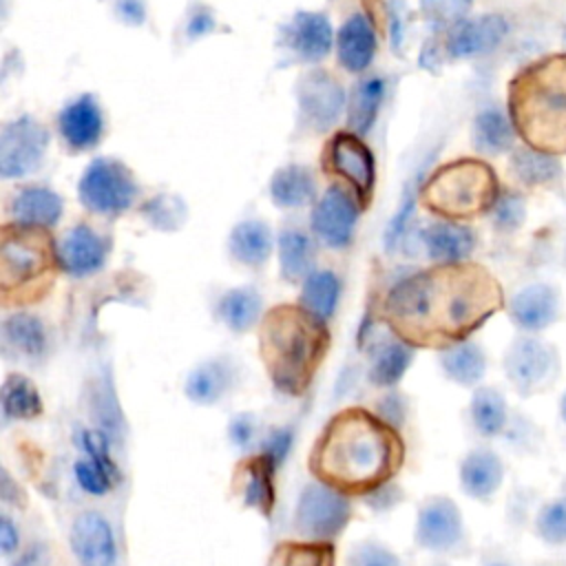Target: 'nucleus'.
<instances>
[{
	"label": "nucleus",
	"mask_w": 566,
	"mask_h": 566,
	"mask_svg": "<svg viewBox=\"0 0 566 566\" xmlns=\"http://www.w3.org/2000/svg\"><path fill=\"white\" fill-rule=\"evenodd\" d=\"M407 458L402 431L371 407H345L327 418L310 453V475L349 497L396 480Z\"/></svg>",
	"instance_id": "obj_2"
},
{
	"label": "nucleus",
	"mask_w": 566,
	"mask_h": 566,
	"mask_svg": "<svg viewBox=\"0 0 566 566\" xmlns=\"http://www.w3.org/2000/svg\"><path fill=\"white\" fill-rule=\"evenodd\" d=\"M378 51L376 27L369 15L352 13L336 31V57L347 73H365Z\"/></svg>",
	"instance_id": "obj_32"
},
{
	"label": "nucleus",
	"mask_w": 566,
	"mask_h": 566,
	"mask_svg": "<svg viewBox=\"0 0 566 566\" xmlns=\"http://www.w3.org/2000/svg\"><path fill=\"white\" fill-rule=\"evenodd\" d=\"M75 444L80 451L73 462V478L77 486L93 497L113 493L124 478L111 453L113 440L97 427H80L75 431Z\"/></svg>",
	"instance_id": "obj_14"
},
{
	"label": "nucleus",
	"mask_w": 566,
	"mask_h": 566,
	"mask_svg": "<svg viewBox=\"0 0 566 566\" xmlns=\"http://www.w3.org/2000/svg\"><path fill=\"white\" fill-rule=\"evenodd\" d=\"M528 533L551 551H566V475L553 495L539 500Z\"/></svg>",
	"instance_id": "obj_38"
},
{
	"label": "nucleus",
	"mask_w": 566,
	"mask_h": 566,
	"mask_svg": "<svg viewBox=\"0 0 566 566\" xmlns=\"http://www.w3.org/2000/svg\"><path fill=\"white\" fill-rule=\"evenodd\" d=\"M270 201L281 210H298L305 206H314L318 199L316 177L303 164H285L274 170L270 186Z\"/></svg>",
	"instance_id": "obj_35"
},
{
	"label": "nucleus",
	"mask_w": 566,
	"mask_h": 566,
	"mask_svg": "<svg viewBox=\"0 0 566 566\" xmlns=\"http://www.w3.org/2000/svg\"><path fill=\"white\" fill-rule=\"evenodd\" d=\"M533 566H566V557H548V559H535Z\"/></svg>",
	"instance_id": "obj_61"
},
{
	"label": "nucleus",
	"mask_w": 566,
	"mask_h": 566,
	"mask_svg": "<svg viewBox=\"0 0 566 566\" xmlns=\"http://www.w3.org/2000/svg\"><path fill=\"white\" fill-rule=\"evenodd\" d=\"M241 360L232 354L219 352L195 363L181 385L184 398L195 407H217L241 382Z\"/></svg>",
	"instance_id": "obj_18"
},
{
	"label": "nucleus",
	"mask_w": 566,
	"mask_h": 566,
	"mask_svg": "<svg viewBox=\"0 0 566 566\" xmlns=\"http://www.w3.org/2000/svg\"><path fill=\"white\" fill-rule=\"evenodd\" d=\"M0 497L9 506H24V502H27L24 493L20 491V484L13 482V478L9 475L7 469H2V478H0Z\"/></svg>",
	"instance_id": "obj_59"
},
{
	"label": "nucleus",
	"mask_w": 566,
	"mask_h": 566,
	"mask_svg": "<svg viewBox=\"0 0 566 566\" xmlns=\"http://www.w3.org/2000/svg\"><path fill=\"white\" fill-rule=\"evenodd\" d=\"M511 172L522 186L537 188V186H548L557 181L562 175V164L557 155L524 146L513 153Z\"/></svg>",
	"instance_id": "obj_43"
},
{
	"label": "nucleus",
	"mask_w": 566,
	"mask_h": 566,
	"mask_svg": "<svg viewBox=\"0 0 566 566\" xmlns=\"http://www.w3.org/2000/svg\"><path fill=\"white\" fill-rule=\"evenodd\" d=\"M325 166L332 175L345 181L363 208L369 206L376 188V157L360 135L354 130L332 135L325 150Z\"/></svg>",
	"instance_id": "obj_16"
},
{
	"label": "nucleus",
	"mask_w": 566,
	"mask_h": 566,
	"mask_svg": "<svg viewBox=\"0 0 566 566\" xmlns=\"http://www.w3.org/2000/svg\"><path fill=\"white\" fill-rule=\"evenodd\" d=\"M259 358L276 394L301 398L314 385L332 347L329 323L298 303L265 310L256 327Z\"/></svg>",
	"instance_id": "obj_3"
},
{
	"label": "nucleus",
	"mask_w": 566,
	"mask_h": 566,
	"mask_svg": "<svg viewBox=\"0 0 566 566\" xmlns=\"http://www.w3.org/2000/svg\"><path fill=\"white\" fill-rule=\"evenodd\" d=\"M113 241L91 223H73L55 239V256L60 274L71 279H88L99 274L111 259Z\"/></svg>",
	"instance_id": "obj_17"
},
{
	"label": "nucleus",
	"mask_w": 566,
	"mask_h": 566,
	"mask_svg": "<svg viewBox=\"0 0 566 566\" xmlns=\"http://www.w3.org/2000/svg\"><path fill=\"white\" fill-rule=\"evenodd\" d=\"M343 566H405L402 557L378 537H363L354 542L343 559Z\"/></svg>",
	"instance_id": "obj_48"
},
{
	"label": "nucleus",
	"mask_w": 566,
	"mask_h": 566,
	"mask_svg": "<svg viewBox=\"0 0 566 566\" xmlns=\"http://www.w3.org/2000/svg\"><path fill=\"white\" fill-rule=\"evenodd\" d=\"M49 150V130L33 115H20L0 130V177L24 179L40 170Z\"/></svg>",
	"instance_id": "obj_13"
},
{
	"label": "nucleus",
	"mask_w": 566,
	"mask_h": 566,
	"mask_svg": "<svg viewBox=\"0 0 566 566\" xmlns=\"http://www.w3.org/2000/svg\"><path fill=\"white\" fill-rule=\"evenodd\" d=\"M57 135L71 153L93 150L106 130L102 104L93 93H82L66 102L57 113Z\"/></svg>",
	"instance_id": "obj_24"
},
{
	"label": "nucleus",
	"mask_w": 566,
	"mask_h": 566,
	"mask_svg": "<svg viewBox=\"0 0 566 566\" xmlns=\"http://www.w3.org/2000/svg\"><path fill=\"white\" fill-rule=\"evenodd\" d=\"M371 409L376 411V416H380L385 422H389L391 427H396L398 431H402L407 418H409V396L398 389V387H391V389H382Z\"/></svg>",
	"instance_id": "obj_52"
},
{
	"label": "nucleus",
	"mask_w": 566,
	"mask_h": 566,
	"mask_svg": "<svg viewBox=\"0 0 566 566\" xmlns=\"http://www.w3.org/2000/svg\"><path fill=\"white\" fill-rule=\"evenodd\" d=\"M265 566H336V546L298 537L283 539L270 551Z\"/></svg>",
	"instance_id": "obj_42"
},
{
	"label": "nucleus",
	"mask_w": 566,
	"mask_h": 566,
	"mask_svg": "<svg viewBox=\"0 0 566 566\" xmlns=\"http://www.w3.org/2000/svg\"><path fill=\"white\" fill-rule=\"evenodd\" d=\"M214 29H217L214 13L208 7H203V4L195 7V11L188 15V27H186L188 38L190 40H199V38L212 33Z\"/></svg>",
	"instance_id": "obj_57"
},
{
	"label": "nucleus",
	"mask_w": 566,
	"mask_h": 566,
	"mask_svg": "<svg viewBox=\"0 0 566 566\" xmlns=\"http://www.w3.org/2000/svg\"><path fill=\"white\" fill-rule=\"evenodd\" d=\"M296 106L307 130L327 133L347 113V93L332 73L312 69L296 82Z\"/></svg>",
	"instance_id": "obj_15"
},
{
	"label": "nucleus",
	"mask_w": 566,
	"mask_h": 566,
	"mask_svg": "<svg viewBox=\"0 0 566 566\" xmlns=\"http://www.w3.org/2000/svg\"><path fill=\"white\" fill-rule=\"evenodd\" d=\"M46 559V548L40 542H31L29 546L20 548L11 557V566H42Z\"/></svg>",
	"instance_id": "obj_58"
},
{
	"label": "nucleus",
	"mask_w": 566,
	"mask_h": 566,
	"mask_svg": "<svg viewBox=\"0 0 566 566\" xmlns=\"http://www.w3.org/2000/svg\"><path fill=\"white\" fill-rule=\"evenodd\" d=\"M60 274L51 230L7 221L0 230V296L4 310L42 301Z\"/></svg>",
	"instance_id": "obj_5"
},
{
	"label": "nucleus",
	"mask_w": 566,
	"mask_h": 566,
	"mask_svg": "<svg viewBox=\"0 0 566 566\" xmlns=\"http://www.w3.org/2000/svg\"><path fill=\"white\" fill-rule=\"evenodd\" d=\"M497 442L517 458H537L546 449V433L544 427L535 422L526 411L513 407L509 424Z\"/></svg>",
	"instance_id": "obj_41"
},
{
	"label": "nucleus",
	"mask_w": 566,
	"mask_h": 566,
	"mask_svg": "<svg viewBox=\"0 0 566 566\" xmlns=\"http://www.w3.org/2000/svg\"><path fill=\"white\" fill-rule=\"evenodd\" d=\"M385 99V80L380 75H367L347 95V126L356 135L365 137L380 113Z\"/></svg>",
	"instance_id": "obj_39"
},
{
	"label": "nucleus",
	"mask_w": 566,
	"mask_h": 566,
	"mask_svg": "<svg viewBox=\"0 0 566 566\" xmlns=\"http://www.w3.org/2000/svg\"><path fill=\"white\" fill-rule=\"evenodd\" d=\"M365 352V378L376 389L398 387L405 374L411 369L418 349L387 329L380 338H369Z\"/></svg>",
	"instance_id": "obj_25"
},
{
	"label": "nucleus",
	"mask_w": 566,
	"mask_h": 566,
	"mask_svg": "<svg viewBox=\"0 0 566 566\" xmlns=\"http://www.w3.org/2000/svg\"><path fill=\"white\" fill-rule=\"evenodd\" d=\"M265 314L263 294L254 285H234L223 290L212 303L214 321L230 334L243 336L259 327Z\"/></svg>",
	"instance_id": "obj_31"
},
{
	"label": "nucleus",
	"mask_w": 566,
	"mask_h": 566,
	"mask_svg": "<svg viewBox=\"0 0 566 566\" xmlns=\"http://www.w3.org/2000/svg\"><path fill=\"white\" fill-rule=\"evenodd\" d=\"M427 175H429L427 166H420L405 181L402 195L398 199V208H396L394 217L387 221L385 232H382V248H385L387 254H394V252H398L405 245V241L409 237V226H411L413 208L420 201V188H422Z\"/></svg>",
	"instance_id": "obj_40"
},
{
	"label": "nucleus",
	"mask_w": 566,
	"mask_h": 566,
	"mask_svg": "<svg viewBox=\"0 0 566 566\" xmlns=\"http://www.w3.org/2000/svg\"><path fill=\"white\" fill-rule=\"evenodd\" d=\"M2 354L9 360L24 365H42L53 349V338L46 321L29 307L9 310L0 323Z\"/></svg>",
	"instance_id": "obj_20"
},
{
	"label": "nucleus",
	"mask_w": 566,
	"mask_h": 566,
	"mask_svg": "<svg viewBox=\"0 0 566 566\" xmlns=\"http://www.w3.org/2000/svg\"><path fill=\"white\" fill-rule=\"evenodd\" d=\"M422 18L433 29H451L464 20L471 11L473 0H418Z\"/></svg>",
	"instance_id": "obj_50"
},
{
	"label": "nucleus",
	"mask_w": 566,
	"mask_h": 566,
	"mask_svg": "<svg viewBox=\"0 0 566 566\" xmlns=\"http://www.w3.org/2000/svg\"><path fill=\"white\" fill-rule=\"evenodd\" d=\"M69 548L77 566H119L113 522L99 509H82L69 526Z\"/></svg>",
	"instance_id": "obj_19"
},
{
	"label": "nucleus",
	"mask_w": 566,
	"mask_h": 566,
	"mask_svg": "<svg viewBox=\"0 0 566 566\" xmlns=\"http://www.w3.org/2000/svg\"><path fill=\"white\" fill-rule=\"evenodd\" d=\"M413 544L416 548L442 559H467L478 553L462 509L444 493H431L418 502Z\"/></svg>",
	"instance_id": "obj_8"
},
{
	"label": "nucleus",
	"mask_w": 566,
	"mask_h": 566,
	"mask_svg": "<svg viewBox=\"0 0 566 566\" xmlns=\"http://www.w3.org/2000/svg\"><path fill=\"white\" fill-rule=\"evenodd\" d=\"M276 473L279 467L261 451L245 453L232 471L230 486L239 504L259 513L268 522L276 509Z\"/></svg>",
	"instance_id": "obj_21"
},
{
	"label": "nucleus",
	"mask_w": 566,
	"mask_h": 566,
	"mask_svg": "<svg viewBox=\"0 0 566 566\" xmlns=\"http://www.w3.org/2000/svg\"><path fill=\"white\" fill-rule=\"evenodd\" d=\"M283 49L298 62L316 64L336 46L329 18L323 11H296L283 27Z\"/></svg>",
	"instance_id": "obj_23"
},
{
	"label": "nucleus",
	"mask_w": 566,
	"mask_h": 566,
	"mask_svg": "<svg viewBox=\"0 0 566 566\" xmlns=\"http://www.w3.org/2000/svg\"><path fill=\"white\" fill-rule=\"evenodd\" d=\"M363 210V203L347 186L332 184L312 206L310 232L314 234L318 245L343 252L356 239Z\"/></svg>",
	"instance_id": "obj_12"
},
{
	"label": "nucleus",
	"mask_w": 566,
	"mask_h": 566,
	"mask_svg": "<svg viewBox=\"0 0 566 566\" xmlns=\"http://www.w3.org/2000/svg\"><path fill=\"white\" fill-rule=\"evenodd\" d=\"M424 566H451L449 559H442V557H433L431 562H427Z\"/></svg>",
	"instance_id": "obj_62"
},
{
	"label": "nucleus",
	"mask_w": 566,
	"mask_h": 566,
	"mask_svg": "<svg viewBox=\"0 0 566 566\" xmlns=\"http://www.w3.org/2000/svg\"><path fill=\"white\" fill-rule=\"evenodd\" d=\"M502 188L484 159L462 157L431 170L420 188V203L438 219L471 221L489 214Z\"/></svg>",
	"instance_id": "obj_6"
},
{
	"label": "nucleus",
	"mask_w": 566,
	"mask_h": 566,
	"mask_svg": "<svg viewBox=\"0 0 566 566\" xmlns=\"http://www.w3.org/2000/svg\"><path fill=\"white\" fill-rule=\"evenodd\" d=\"M139 217L157 232H177L188 219V206L179 195L159 192L139 206Z\"/></svg>",
	"instance_id": "obj_45"
},
{
	"label": "nucleus",
	"mask_w": 566,
	"mask_h": 566,
	"mask_svg": "<svg viewBox=\"0 0 566 566\" xmlns=\"http://www.w3.org/2000/svg\"><path fill=\"white\" fill-rule=\"evenodd\" d=\"M506 290L478 261L431 263L396 276L376 305V321L416 349H442L475 336L497 312Z\"/></svg>",
	"instance_id": "obj_1"
},
{
	"label": "nucleus",
	"mask_w": 566,
	"mask_h": 566,
	"mask_svg": "<svg viewBox=\"0 0 566 566\" xmlns=\"http://www.w3.org/2000/svg\"><path fill=\"white\" fill-rule=\"evenodd\" d=\"M557 433H559L562 447L566 449V389L562 391L559 402H557Z\"/></svg>",
	"instance_id": "obj_60"
},
{
	"label": "nucleus",
	"mask_w": 566,
	"mask_h": 566,
	"mask_svg": "<svg viewBox=\"0 0 566 566\" xmlns=\"http://www.w3.org/2000/svg\"><path fill=\"white\" fill-rule=\"evenodd\" d=\"M478 566H533V562L522 559L504 544L486 542L478 548Z\"/></svg>",
	"instance_id": "obj_54"
},
{
	"label": "nucleus",
	"mask_w": 566,
	"mask_h": 566,
	"mask_svg": "<svg viewBox=\"0 0 566 566\" xmlns=\"http://www.w3.org/2000/svg\"><path fill=\"white\" fill-rule=\"evenodd\" d=\"M64 214V199L49 186L27 184L18 188L7 201V217L11 223L53 230Z\"/></svg>",
	"instance_id": "obj_29"
},
{
	"label": "nucleus",
	"mask_w": 566,
	"mask_h": 566,
	"mask_svg": "<svg viewBox=\"0 0 566 566\" xmlns=\"http://www.w3.org/2000/svg\"><path fill=\"white\" fill-rule=\"evenodd\" d=\"M226 250L237 265L261 270L276 252V234L272 232L270 223L259 217L241 219L228 232Z\"/></svg>",
	"instance_id": "obj_30"
},
{
	"label": "nucleus",
	"mask_w": 566,
	"mask_h": 566,
	"mask_svg": "<svg viewBox=\"0 0 566 566\" xmlns=\"http://www.w3.org/2000/svg\"><path fill=\"white\" fill-rule=\"evenodd\" d=\"M436 363L442 376L464 389H475L489 371V354L478 338H467L436 352Z\"/></svg>",
	"instance_id": "obj_33"
},
{
	"label": "nucleus",
	"mask_w": 566,
	"mask_h": 566,
	"mask_svg": "<svg viewBox=\"0 0 566 566\" xmlns=\"http://www.w3.org/2000/svg\"><path fill=\"white\" fill-rule=\"evenodd\" d=\"M489 219L497 234H515L526 221V199L520 192L502 190L489 212Z\"/></svg>",
	"instance_id": "obj_47"
},
{
	"label": "nucleus",
	"mask_w": 566,
	"mask_h": 566,
	"mask_svg": "<svg viewBox=\"0 0 566 566\" xmlns=\"http://www.w3.org/2000/svg\"><path fill=\"white\" fill-rule=\"evenodd\" d=\"M502 374L511 391L528 400L557 387L562 378V354L544 334L515 332L502 354Z\"/></svg>",
	"instance_id": "obj_7"
},
{
	"label": "nucleus",
	"mask_w": 566,
	"mask_h": 566,
	"mask_svg": "<svg viewBox=\"0 0 566 566\" xmlns=\"http://www.w3.org/2000/svg\"><path fill=\"white\" fill-rule=\"evenodd\" d=\"M509 33V24L497 13L464 18L447 29L444 49L453 60H469L491 53Z\"/></svg>",
	"instance_id": "obj_27"
},
{
	"label": "nucleus",
	"mask_w": 566,
	"mask_h": 566,
	"mask_svg": "<svg viewBox=\"0 0 566 566\" xmlns=\"http://www.w3.org/2000/svg\"><path fill=\"white\" fill-rule=\"evenodd\" d=\"M343 296V279L338 272L329 268H314L305 281L298 285L296 303L305 307L310 314L329 323L338 312Z\"/></svg>",
	"instance_id": "obj_37"
},
{
	"label": "nucleus",
	"mask_w": 566,
	"mask_h": 566,
	"mask_svg": "<svg viewBox=\"0 0 566 566\" xmlns=\"http://www.w3.org/2000/svg\"><path fill=\"white\" fill-rule=\"evenodd\" d=\"M418 243L429 263H462L473 259L478 234L467 221L436 219L418 232Z\"/></svg>",
	"instance_id": "obj_26"
},
{
	"label": "nucleus",
	"mask_w": 566,
	"mask_h": 566,
	"mask_svg": "<svg viewBox=\"0 0 566 566\" xmlns=\"http://www.w3.org/2000/svg\"><path fill=\"white\" fill-rule=\"evenodd\" d=\"M263 433H265V427L254 411H237L234 416H230L226 424L228 442L234 449H239L243 455L254 453L259 449Z\"/></svg>",
	"instance_id": "obj_49"
},
{
	"label": "nucleus",
	"mask_w": 566,
	"mask_h": 566,
	"mask_svg": "<svg viewBox=\"0 0 566 566\" xmlns=\"http://www.w3.org/2000/svg\"><path fill=\"white\" fill-rule=\"evenodd\" d=\"M44 413V400L38 385L20 374L11 371L4 376L0 387V416L4 424L31 422Z\"/></svg>",
	"instance_id": "obj_36"
},
{
	"label": "nucleus",
	"mask_w": 566,
	"mask_h": 566,
	"mask_svg": "<svg viewBox=\"0 0 566 566\" xmlns=\"http://www.w3.org/2000/svg\"><path fill=\"white\" fill-rule=\"evenodd\" d=\"M294 440H296V429L292 424H272V427H265V433L256 451L265 453L281 469L294 449Z\"/></svg>",
	"instance_id": "obj_51"
},
{
	"label": "nucleus",
	"mask_w": 566,
	"mask_h": 566,
	"mask_svg": "<svg viewBox=\"0 0 566 566\" xmlns=\"http://www.w3.org/2000/svg\"><path fill=\"white\" fill-rule=\"evenodd\" d=\"M504 314L515 332L544 334L566 321V303L559 283L539 274L520 279L506 290Z\"/></svg>",
	"instance_id": "obj_11"
},
{
	"label": "nucleus",
	"mask_w": 566,
	"mask_h": 566,
	"mask_svg": "<svg viewBox=\"0 0 566 566\" xmlns=\"http://www.w3.org/2000/svg\"><path fill=\"white\" fill-rule=\"evenodd\" d=\"M316 248L318 241L312 232L285 226L276 234V261L279 276L287 285H301L305 276L316 268Z\"/></svg>",
	"instance_id": "obj_34"
},
{
	"label": "nucleus",
	"mask_w": 566,
	"mask_h": 566,
	"mask_svg": "<svg viewBox=\"0 0 566 566\" xmlns=\"http://www.w3.org/2000/svg\"><path fill=\"white\" fill-rule=\"evenodd\" d=\"M354 515V497L312 478L294 502L292 533L307 542H336L349 526Z\"/></svg>",
	"instance_id": "obj_10"
},
{
	"label": "nucleus",
	"mask_w": 566,
	"mask_h": 566,
	"mask_svg": "<svg viewBox=\"0 0 566 566\" xmlns=\"http://www.w3.org/2000/svg\"><path fill=\"white\" fill-rule=\"evenodd\" d=\"M506 462L502 453L489 444L478 442L458 462V484L460 491L480 504H491L500 489L504 486Z\"/></svg>",
	"instance_id": "obj_22"
},
{
	"label": "nucleus",
	"mask_w": 566,
	"mask_h": 566,
	"mask_svg": "<svg viewBox=\"0 0 566 566\" xmlns=\"http://www.w3.org/2000/svg\"><path fill=\"white\" fill-rule=\"evenodd\" d=\"M135 172L115 157H95L77 181L82 208L102 219H117L139 201Z\"/></svg>",
	"instance_id": "obj_9"
},
{
	"label": "nucleus",
	"mask_w": 566,
	"mask_h": 566,
	"mask_svg": "<svg viewBox=\"0 0 566 566\" xmlns=\"http://www.w3.org/2000/svg\"><path fill=\"white\" fill-rule=\"evenodd\" d=\"M20 548H22L20 526L7 511H2V515H0V551L7 559H11Z\"/></svg>",
	"instance_id": "obj_56"
},
{
	"label": "nucleus",
	"mask_w": 566,
	"mask_h": 566,
	"mask_svg": "<svg viewBox=\"0 0 566 566\" xmlns=\"http://www.w3.org/2000/svg\"><path fill=\"white\" fill-rule=\"evenodd\" d=\"M407 500V493L402 491L400 484H396V480L369 491L367 495L360 497L363 506L374 513V515H387V513H394L402 502Z\"/></svg>",
	"instance_id": "obj_53"
},
{
	"label": "nucleus",
	"mask_w": 566,
	"mask_h": 566,
	"mask_svg": "<svg viewBox=\"0 0 566 566\" xmlns=\"http://www.w3.org/2000/svg\"><path fill=\"white\" fill-rule=\"evenodd\" d=\"M115 18L126 27H142L148 18L146 0H113Z\"/></svg>",
	"instance_id": "obj_55"
},
{
	"label": "nucleus",
	"mask_w": 566,
	"mask_h": 566,
	"mask_svg": "<svg viewBox=\"0 0 566 566\" xmlns=\"http://www.w3.org/2000/svg\"><path fill=\"white\" fill-rule=\"evenodd\" d=\"M513 407L506 400V394L495 385H478L471 389L467 405V427L478 442H497L504 433Z\"/></svg>",
	"instance_id": "obj_28"
},
{
	"label": "nucleus",
	"mask_w": 566,
	"mask_h": 566,
	"mask_svg": "<svg viewBox=\"0 0 566 566\" xmlns=\"http://www.w3.org/2000/svg\"><path fill=\"white\" fill-rule=\"evenodd\" d=\"M544 497L542 491L526 486V484H513V489L506 495V509H504V520H506V528L511 531V535H522L524 531H528L533 513L539 504V500Z\"/></svg>",
	"instance_id": "obj_46"
},
{
	"label": "nucleus",
	"mask_w": 566,
	"mask_h": 566,
	"mask_svg": "<svg viewBox=\"0 0 566 566\" xmlns=\"http://www.w3.org/2000/svg\"><path fill=\"white\" fill-rule=\"evenodd\" d=\"M515 126L500 108H482L473 119V144L484 155H500L513 146Z\"/></svg>",
	"instance_id": "obj_44"
},
{
	"label": "nucleus",
	"mask_w": 566,
	"mask_h": 566,
	"mask_svg": "<svg viewBox=\"0 0 566 566\" xmlns=\"http://www.w3.org/2000/svg\"><path fill=\"white\" fill-rule=\"evenodd\" d=\"M509 117L526 146L566 155V53L546 55L511 80Z\"/></svg>",
	"instance_id": "obj_4"
}]
</instances>
